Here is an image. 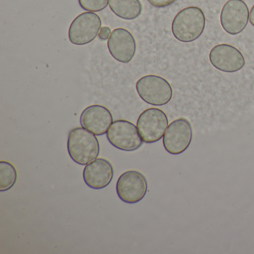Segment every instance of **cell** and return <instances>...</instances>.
<instances>
[{
  "instance_id": "12",
  "label": "cell",
  "mask_w": 254,
  "mask_h": 254,
  "mask_svg": "<svg viewBox=\"0 0 254 254\" xmlns=\"http://www.w3.org/2000/svg\"><path fill=\"white\" fill-rule=\"evenodd\" d=\"M81 126L96 136H102L108 132L113 123L109 110L102 105H95L84 110L80 118Z\"/></svg>"
},
{
  "instance_id": "2",
  "label": "cell",
  "mask_w": 254,
  "mask_h": 254,
  "mask_svg": "<svg viewBox=\"0 0 254 254\" xmlns=\"http://www.w3.org/2000/svg\"><path fill=\"white\" fill-rule=\"evenodd\" d=\"M67 150L75 163L86 166L97 158L100 145L96 135L83 127H75L69 131Z\"/></svg>"
},
{
  "instance_id": "6",
  "label": "cell",
  "mask_w": 254,
  "mask_h": 254,
  "mask_svg": "<svg viewBox=\"0 0 254 254\" xmlns=\"http://www.w3.org/2000/svg\"><path fill=\"white\" fill-rule=\"evenodd\" d=\"M102 28V20L98 14L90 11L75 17L69 29V39L75 45H86L94 41Z\"/></svg>"
},
{
  "instance_id": "8",
  "label": "cell",
  "mask_w": 254,
  "mask_h": 254,
  "mask_svg": "<svg viewBox=\"0 0 254 254\" xmlns=\"http://www.w3.org/2000/svg\"><path fill=\"white\" fill-rule=\"evenodd\" d=\"M116 189L120 200L125 203L133 204L145 197L148 191V182L140 172L127 171L119 178Z\"/></svg>"
},
{
  "instance_id": "1",
  "label": "cell",
  "mask_w": 254,
  "mask_h": 254,
  "mask_svg": "<svg viewBox=\"0 0 254 254\" xmlns=\"http://www.w3.org/2000/svg\"><path fill=\"white\" fill-rule=\"evenodd\" d=\"M205 25L206 18L203 11L198 7H188L175 16L172 22V33L181 42H193L203 34Z\"/></svg>"
},
{
  "instance_id": "16",
  "label": "cell",
  "mask_w": 254,
  "mask_h": 254,
  "mask_svg": "<svg viewBox=\"0 0 254 254\" xmlns=\"http://www.w3.org/2000/svg\"><path fill=\"white\" fill-rule=\"evenodd\" d=\"M80 6L90 12H98L109 5V0H78Z\"/></svg>"
},
{
  "instance_id": "13",
  "label": "cell",
  "mask_w": 254,
  "mask_h": 254,
  "mask_svg": "<svg viewBox=\"0 0 254 254\" xmlns=\"http://www.w3.org/2000/svg\"><path fill=\"white\" fill-rule=\"evenodd\" d=\"M114 174V168L108 160L96 158L86 165L83 172V178L90 188L102 190L111 184Z\"/></svg>"
},
{
  "instance_id": "15",
  "label": "cell",
  "mask_w": 254,
  "mask_h": 254,
  "mask_svg": "<svg viewBox=\"0 0 254 254\" xmlns=\"http://www.w3.org/2000/svg\"><path fill=\"white\" fill-rule=\"evenodd\" d=\"M17 179L15 167L7 161L0 162V191L12 188Z\"/></svg>"
},
{
  "instance_id": "3",
  "label": "cell",
  "mask_w": 254,
  "mask_h": 254,
  "mask_svg": "<svg viewBox=\"0 0 254 254\" xmlns=\"http://www.w3.org/2000/svg\"><path fill=\"white\" fill-rule=\"evenodd\" d=\"M136 88L138 95L144 102L154 106L166 105L173 96L170 84L158 75L142 77L136 82Z\"/></svg>"
},
{
  "instance_id": "5",
  "label": "cell",
  "mask_w": 254,
  "mask_h": 254,
  "mask_svg": "<svg viewBox=\"0 0 254 254\" xmlns=\"http://www.w3.org/2000/svg\"><path fill=\"white\" fill-rule=\"evenodd\" d=\"M107 138L113 146L121 151H136L144 142L137 127L127 120L114 121L107 132Z\"/></svg>"
},
{
  "instance_id": "4",
  "label": "cell",
  "mask_w": 254,
  "mask_h": 254,
  "mask_svg": "<svg viewBox=\"0 0 254 254\" xmlns=\"http://www.w3.org/2000/svg\"><path fill=\"white\" fill-rule=\"evenodd\" d=\"M169 126L167 116L158 108H148L138 118L136 127L145 143L158 142L164 136Z\"/></svg>"
},
{
  "instance_id": "7",
  "label": "cell",
  "mask_w": 254,
  "mask_h": 254,
  "mask_svg": "<svg viewBox=\"0 0 254 254\" xmlns=\"http://www.w3.org/2000/svg\"><path fill=\"white\" fill-rule=\"evenodd\" d=\"M192 139V127L188 120L180 118L172 122L163 136L165 149L172 155L187 151Z\"/></svg>"
},
{
  "instance_id": "18",
  "label": "cell",
  "mask_w": 254,
  "mask_h": 254,
  "mask_svg": "<svg viewBox=\"0 0 254 254\" xmlns=\"http://www.w3.org/2000/svg\"><path fill=\"white\" fill-rule=\"evenodd\" d=\"M111 33H112V32H111L110 28L105 26V27L101 28L98 36H99V38H100L101 40H102V41H105V40L109 39Z\"/></svg>"
},
{
  "instance_id": "11",
  "label": "cell",
  "mask_w": 254,
  "mask_h": 254,
  "mask_svg": "<svg viewBox=\"0 0 254 254\" xmlns=\"http://www.w3.org/2000/svg\"><path fill=\"white\" fill-rule=\"evenodd\" d=\"M110 53L114 59L121 63H129L136 53L134 38L130 32L122 28L114 29L108 41Z\"/></svg>"
},
{
  "instance_id": "10",
  "label": "cell",
  "mask_w": 254,
  "mask_h": 254,
  "mask_svg": "<svg viewBox=\"0 0 254 254\" xmlns=\"http://www.w3.org/2000/svg\"><path fill=\"white\" fill-rule=\"evenodd\" d=\"M209 61L215 69L221 72H238L245 64V58L236 47L229 44H218L211 50Z\"/></svg>"
},
{
  "instance_id": "19",
  "label": "cell",
  "mask_w": 254,
  "mask_h": 254,
  "mask_svg": "<svg viewBox=\"0 0 254 254\" xmlns=\"http://www.w3.org/2000/svg\"><path fill=\"white\" fill-rule=\"evenodd\" d=\"M250 22H251V25L254 26V5L253 8H251V12H250Z\"/></svg>"
},
{
  "instance_id": "14",
  "label": "cell",
  "mask_w": 254,
  "mask_h": 254,
  "mask_svg": "<svg viewBox=\"0 0 254 254\" xmlns=\"http://www.w3.org/2000/svg\"><path fill=\"white\" fill-rule=\"evenodd\" d=\"M109 6L116 15L124 20H134L142 12L139 0H109Z\"/></svg>"
},
{
  "instance_id": "9",
  "label": "cell",
  "mask_w": 254,
  "mask_h": 254,
  "mask_svg": "<svg viewBox=\"0 0 254 254\" xmlns=\"http://www.w3.org/2000/svg\"><path fill=\"white\" fill-rule=\"evenodd\" d=\"M249 19V9L243 0H228L223 6L220 16L221 26L231 35L243 32Z\"/></svg>"
},
{
  "instance_id": "17",
  "label": "cell",
  "mask_w": 254,
  "mask_h": 254,
  "mask_svg": "<svg viewBox=\"0 0 254 254\" xmlns=\"http://www.w3.org/2000/svg\"><path fill=\"white\" fill-rule=\"evenodd\" d=\"M177 0H148L150 4L156 8H166L176 2Z\"/></svg>"
}]
</instances>
